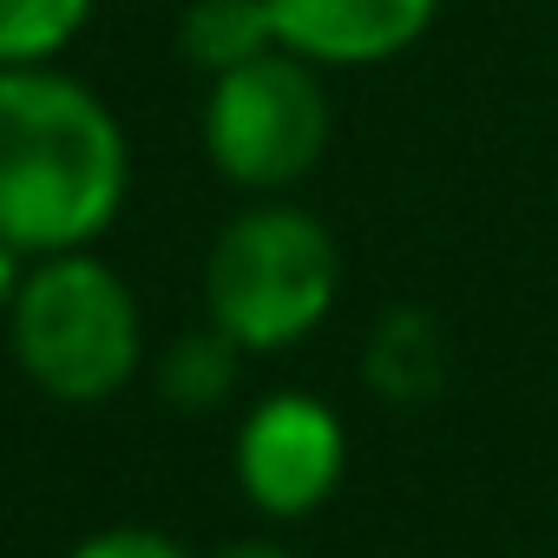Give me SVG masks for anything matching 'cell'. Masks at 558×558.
<instances>
[{
    "label": "cell",
    "instance_id": "obj_1",
    "mask_svg": "<svg viewBox=\"0 0 558 558\" xmlns=\"http://www.w3.org/2000/svg\"><path fill=\"white\" fill-rule=\"evenodd\" d=\"M132 197V138L66 66L0 73V236L27 263L93 250Z\"/></svg>",
    "mask_w": 558,
    "mask_h": 558
},
{
    "label": "cell",
    "instance_id": "obj_2",
    "mask_svg": "<svg viewBox=\"0 0 558 558\" xmlns=\"http://www.w3.org/2000/svg\"><path fill=\"white\" fill-rule=\"evenodd\" d=\"M342 296V243L316 210L263 197L236 210L204 256V316L243 355L310 342Z\"/></svg>",
    "mask_w": 558,
    "mask_h": 558
},
{
    "label": "cell",
    "instance_id": "obj_3",
    "mask_svg": "<svg viewBox=\"0 0 558 558\" xmlns=\"http://www.w3.org/2000/svg\"><path fill=\"white\" fill-rule=\"evenodd\" d=\"M14 368L66 408H99L132 388L145 368V310L138 290L99 256H34L21 276V296L8 310Z\"/></svg>",
    "mask_w": 558,
    "mask_h": 558
},
{
    "label": "cell",
    "instance_id": "obj_4",
    "mask_svg": "<svg viewBox=\"0 0 558 558\" xmlns=\"http://www.w3.org/2000/svg\"><path fill=\"white\" fill-rule=\"evenodd\" d=\"M329 132H336V112H329L323 66L296 60L290 47H276L236 73H217L197 119L210 171L250 197H276L303 184L323 165Z\"/></svg>",
    "mask_w": 558,
    "mask_h": 558
},
{
    "label": "cell",
    "instance_id": "obj_5",
    "mask_svg": "<svg viewBox=\"0 0 558 558\" xmlns=\"http://www.w3.org/2000/svg\"><path fill=\"white\" fill-rule=\"evenodd\" d=\"M230 473L263 519H310L336 499L349 473V427L323 395L276 388L243 408L230 440Z\"/></svg>",
    "mask_w": 558,
    "mask_h": 558
},
{
    "label": "cell",
    "instance_id": "obj_6",
    "mask_svg": "<svg viewBox=\"0 0 558 558\" xmlns=\"http://www.w3.org/2000/svg\"><path fill=\"white\" fill-rule=\"evenodd\" d=\"M263 8L276 21V40L296 60L323 73L329 66L362 73V66H388L408 47H421L440 0H263Z\"/></svg>",
    "mask_w": 558,
    "mask_h": 558
},
{
    "label": "cell",
    "instance_id": "obj_7",
    "mask_svg": "<svg viewBox=\"0 0 558 558\" xmlns=\"http://www.w3.org/2000/svg\"><path fill=\"white\" fill-rule=\"evenodd\" d=\"M362 381L395 401V408H421L440 395L447 381V336L427 310L401 303V310H381V323L368 329L362 342Z\"/></svg>",
    "mask_w": 558,
    "mask_h": 558
},
{
    "label": "cell",
    "instance_id": "obj_8",
    "mask_svg": "<svg viewBox=\"0 0 558 558\" xmlns=\"http://www.w3.org/2000/svg\"><path fill=\"white\" fill-rule=\"evenodd\" d=\"M276 47L283 40H276V21H269L263 0H184V14H178V53L204 80L236 73Z\"/></svg>",
    "mask_w": 558,
    "mask_h": 558
},
{
    "label": "cell",
    "instance_id": "obj_9",
    "mask_svg": "<svg viewBox=\"0 0 558 558\" xmlns=\"http://www.w3.org/2000/svg\"><path fill=\"white\" fill-rule=\"evenodd\" d=\"M236 375H243V349L223 329H210V323L178 336V342H165L158 362H151V388L178 414H217L236 395Z\"/></svg>",
    "mask_w": 558,
    "mask_h": 558
},
{
    "label": "cell",
    "instance_id": "obj_10",
    "mask_svg": "<svg viewBox=\"0 0 558 558\" xmlns=\"http://www.w3.org/2000/svg\"><path fill=\"white\" fill-rule=\"evenodd\" d=\"M99 0H0V73L60 66V53L93 27Z\"/></svg>",
    "mask_w": 558,
    "mask_h": 558
},
{
    "label": "cell",
    "instance_id": "obj_11",
    "mask_svg": "<svg viewBox=\"0 0 558 558\" xmlns=\"http://www.w3.org/2000/svg\"><path fill=\"white\" fill-rule=\"evenodd\" d=\"M66 558H197V551H184L171 532H158V525H99V532H86Z\"/></svg>",
    "mask_w": 558,
    "mask_h": 558
},
{
    "label": "cell",
    "instance_id": "obj_12",
    "mask_svg": "<svg viewBox=\"0 0 558 558\" xmlns=\"http://www.w3.org/2000/svg\"><path fill=\"white\" fill-rule=\"evenodd\" d=\"M21 276H27V256L0 236V329H8V310H14V296H21Z\"/></svg>",
    "mask_w": 558,
    "mask_h": 558
},
{
    "label": "cell",
    "instance_id": "obj_13",
    "mask_svg": "<svg viewBox=\"0 0 558 558\" xmlns=\"http://www.w3.org/2000/svg\"><path fill=\"white\" fill-rule=\"evenodd\" d=\"M210 558H303V551L276 545V538H230V545H217Z\"/></svg>",
    "mask_w": 558,
    "mask_h": 558
}]
</instances>
